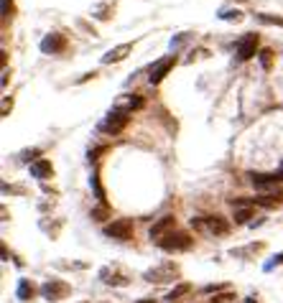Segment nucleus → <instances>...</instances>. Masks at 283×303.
I'll use <instances>...</instances> for the list:
<instances>
[{"mask_svg": "<svg viewBox=\"0 0 283 303\" xmlns=\"http://www.w3.org/2000/svg\"><path fill=\"white\" fill-rule=\"evenodd\" d=\"M191 239L186 232H169L166 237H161L158 239V245H161V250H166V252H181V250H189L191 247Z\"/></svg>", "mask_w": 283, "mask_h": 303, "instance_id": "1", "label": "nucleus"}, {"mask_svg": "<svg viewBox=\"0 0 283 303\" xmlns=\"http://www.w3.org/2000/svg\"><path fill=\"white\" fill-rule=\"evenodd\" d=\"M250 181L255 189H271L276 184H283V171H278V173H250Z\"/></svg>", "mask_w": 283, "mask_h": 303, "instance_id": "8", "label": "nucleus"}, {"mask_svg": "<svg viewBox=\"0 0 283 303\" xmlns=\"http://www.w3.org/2000/svg\"><path fill=\"white\" fill-rule=\"evenodd\" d=\"M176 224V219L171 217V214H166V217H161L153 227H151V230H148V237H151V239H161V237H166L169 232H171V227Z\"/></svg>", "mask_w": 283, "mask_h": 303, "instance_id": "10", "label": "nucleus"}, {"mask_svg": "<svg viewBox=\"0 0 283 303\" xmlns=\"http://www.w3.org/2000/svg\"><path fill=\"white\" fill-rule=\"evenodd\" d=\"M263 23H276V26H283V18H273V16H258Z\"/></svg>", "mask_w": 283, "mask_h": 303, "instance_id": "18", "label": "nucleus"}, {"mask_svg": "<svg viewBox=\"0 0 283 303\" xmlns=\"http://www.w3.org/2000/svg\"><path fill=\"white\" fill-rule=\"evenodd\" d=\"M271 59H273V51L271 49H263L260 51V67L263 69H271Z\"/></svg>", "mask_w": 283, "mask_h": 303, "instance_id": "16", "label": "nucleus"}, {"mask_svg": "<svg viewBox=\"0 0 283 303\" xmlns=\"http://www.w3.org/2000/svg\"><path fill=\"white\" fill-rule=\"evenodd\" d=\"M105 214H107V209H105V206H100V209H95V211H92V219H105Z\"/></svg>", "mask_w": 283, "mask_h": 303, "instance_id": "19", "label": "nucleus"}, {"mask_svg": "<svg viewBox=\"0 0 283 303\" xmlns=\"http://www.w3.org/2000/svg\"><path fill=\"white\" fill-rule=\"evenodd\" d=\"M128 112H123V110H115V112H110L107 117H105V123H102L100 128L105 130V133H110V135H117L125 125H128Z\"/></svg>", "mask_w": 283, "mask_h": 303, "instance_id": "6", "label": "nucleus"}, {"mask_svg": "<svg viewBox=\"0 0 283 303\" xmlns=\"http://www.w3.org/2000/svg\"><path fill=\"white\" fill-rule=\"evenodd\" d=\"M31 176H36V178H51V176H54L51 161H46V158L34 161V163H31Z\"/></svg>", "mask_w": 283, "mask_h": 303, "instance_id": "12", "label": "nucleus"}, {"mask_svg": "<svg viewBox=\"0 0 283 303\" xmlns=\"http://www.w3.org/2000/svg\"><path fill=\"white\" fill-rule=\"evenodd\" d=\"M105 237L120 239V242L130 239V237H133V222H130V219H115V222H110V224L105 227Z\"/></svg>", "mask_w": 283, "mask_h": 303, "instance_id": "3", "label": "nucleus"}, {"mask_svg": "<svg viewBox=\"0 0 283 303\" xmlns=\"http://www.w3.org/2000/svg\"><path fill=\"white\" fill-rule=\"evenodd\" d=\"M138 303H153V298H145V301H138Z\"/></svg>", "mask_w": 283, "mask_h": 303, "instance_id": "22", "label": "nucleus"}, {"mask_svg": "<svg viewBox=\"0 0 283 303\" xmlns=\"http://www.w3.org/2000/svg\"><path fill=\"white\" fill-rule=\"evenodd\" d=\"M41 296L46 298V301H64L69 296V285L64 280L51 278V280H46V283L41 285Z\"/></svg>", "mask_w": 283, "mask_h": 303, "instance_id": "2", "label": "nucleus"}, {"mask_svg": "<svg viewBox=\"0 0 283 303\" xmlns=\"http://www.w3.org/2000/svg\"><path fill=\"white\" fill-rule=\"evenodd\" d=\"M219 18H222V21H240L243 16H240L237 10H225V13H219Z\"/></svg>", "mask_w": 283, "mask_h": 303, "instance_id": "17", "label": "nucleus"}, {"mask_svg": "<svg viewBox=\"0 0 283 303\" xmlns=\"http://www.w3.org/2000/svg\"><path fill=\"white\" fill-rule=\"evenodd\" d=\"M64 46H67V41H64L62 34H49L46 38L41 41V51L43 54H59Z\"/></svg>", "mask_w": 283, "mask_h": 303, "instance_id": "11", "label": "nucleus"}, {"mask_svg": "<svg viewBox=\"0 0 283 303\" xmlns=\"http://www.w3.org/2000/svg\"><path fill=\"white\" fill-rule=\"evenodd\" d=\"M130 51H133V46H130V43H123V46H115L112 51H107L105 56H102V62H105V64H112V62H123V59H125Z\"/></svg>", "mask_w": 283, "mask_h": 303, "instance_id": "13", "label": "nucleus"}, {"mask_svg": "<svg viewBox=\"0 0 283 303\" xmlns=\"http://www.w3.org/2000/svg\"><path fill=\"white\" fill-rule=\"evenodd\" d=\"M189 291H191V285H189V283H181V285H176L174 291H171V293L166 296V301H178L181 296H186Z\"/></svg>", "mask_w": 283, "mask_h": 303, "instance_id": "15", "label": "nucleus"}, {"mask_svg": "<svg viewBox=\"0 0 283 303\" xmlns=\"http://www.w3.org/2000/svg\"><path fill=\"white\" fill-rule=\"evenodd\" d=\"M34 293H36V285L28 280V278H23V280L18 283V298H21V301H31Z\"/></svg>", "mask_w": 283, "mask_h": 303, "instance_id": "14", "label": "nucleus"}, {"mask_svg": "<svg viewBox=\"0 0 283 303\" xmlns=\"http://www.w3.org/2000/svg\"><path fill=\"white\" fill-rule=\"evenodd\" d=\"M176 265H171V263H163V265H158V268H153V270H148L145 272V278L148 280H156V283H166V280H171L174 275H176Z\"/></svg>", "mask_w": 283, "mask_h": 303, "instance_id": "9", "label": "nucleus"}, {"mask_svg": "<svg viewBox=\"0 0 283 303\" xmlns=\"http://www.w3.org/2000/svg\"><path fill=\"white\" fill-rule=\"evenodd\" d=\"M194 227H199V230H207L210 235H217V237H222V235L230 232V224L222 219V217H204V219L194 222Z\"/></svg>", "mask_w": 283, "mask_h": 303, "instance_id": "5", "label": "nucleus"}, {"mask_svg": "<svg viewBox=\"0 0 283 303\" xmlns=\"http://www.w3.org/2000/svg\"><path fill=\"white\" fill-rule=\"evenodd\" d=\"M174 64H176V56L171 54V56H163V59H158V62L151 67V71H148V82L151 84H158L166 74L174 69Z\"/></svg>", "mask_w": 283, "mask_h": 303, "instance_id": "4", "label": "nucleus"}, {"mask_svg": "<svg viewBox=\"0 0 283 303\" xmlns=\"http://www.w3.org/2000/svg\"><path fill=\"white\" fill-rule=\"evenodd\" d=\"M36 156H41V150H38V148H34V150H26V153H23V161H31V158H36Z\"/></svg>", "mask_w": 283, "mask_h": 303, "instance_id": "20", "label": "nucleus"}, {"mask_svg": "<svg viewBox=\"0 0 283 303\" xmlns=\"http://www.w3.org/2000/svg\"><path fill=\"white\" fill-rule=\"evenodd\" d=\"M3 16H13V3L10 0H3Z\"/></svg>", "mask_w": 283, "mask_h": 303, "instance_id": "21", "label": "nucleus"}, {"mask_svg": "<svg viewBox=\"0 0 283 303\" xmlns=\"http://www.w3.org/2000/svg\"><path fill=\"white\" fill-rule=\"evenodd\" d=\"M248 303H258V301H255V298H248Z\"/></svg>", "mask_w": 283, "mask_h": 303, "instance_id": "23", "label": "nucleus"}, {"mask_svg": "<svg viewBox=\"0 0 283 303\" xmlns=\"http://www.w3.org/2000/svg\"><path fill=\"white\" fill-rule=\"evenodd\" d=\"M255 51H258V34H245L240 41H237V56H240L243 62L252 59Z\"/></svg>", "mask_w": 283, "mask_h": 303, "instance_id": "7", "label": "nucleus"}]
</instances>
